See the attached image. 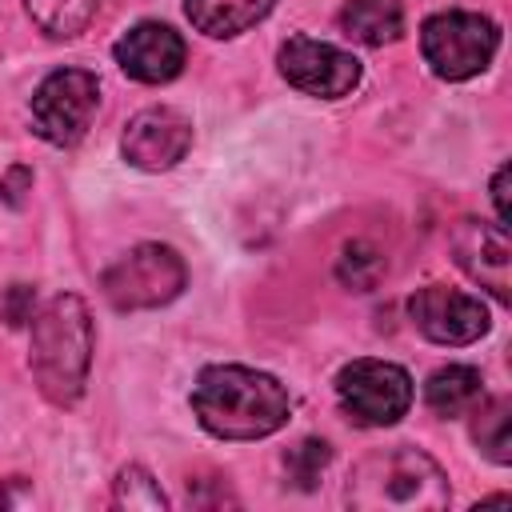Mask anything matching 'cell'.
<instances>
[{
  "label": "cell",
  "instance_id": "cell-1",
  "mask_svg": "<svg viewBox=\"0 0 512 512\" xmlns=\"http://www.w3.org/2000/svg\"><path fill=\"white\" fill-rule=\"evenodd\" d=\"M192 412L220 440H260L284 428L292 400L268 372L244 364H208L192 384Z\"/></svg>",
  "mask_w": 512,
  "mask_h": 512
},
{
  "label": "cell",
  "instance_id": "cell-2",
  "mask_svg": "<svg viewBox=\"0 0 512 512\" xmlns=\"http://www.w3.org/2000/svg\"><path fill=\"white\" fill-rule=\"evenodd\" d=\"M344 500L356 512H440L452 492L428 452L400 444L364 456L344 484Z\"/></svg>",
  "mask_w": 512,
  "mask_h": 512
},
{
  "label": "cell",
  "instance_id": "cell-3",
  "mask_svg": "<svg viewBox=\"0 0 512 512\" xmlns=\"http://www.w3.org/2000/svg\"><path fill=\"white\" fill-rule=\"evenodd\" d=\"M32 376L36 388L68 408L80 400L88 364H92V316L88 304L72 292L52 296L36 316H32Z\"/></svg>",
  "mask_w": 512,
  "mask_h": 512
},
{
  "label": "cell",
  "instance_id": "cell-4",
  "mask_svg": "<svg viewBox=\"0 0 512 512\" xmlns=\"http://www.w3.org/2000/svg\"><path fill=\"white\" fill-rule=\"evenodd\" d=\"M496 44H500V28L480 12L448 8L428 16L420 28V52L440 80H468L484 72L496 56Z\"/></svg>",
  "mask_w": 512,
  "mask_h": 512
},
{
  "label": "cell",
  "instance_id": "cell-5",
  "mask_svg": "<svg viewBox=\"0 0 512 512\" xmlns=\"http://www.w3.org/2000/svg\"><path fill=\"white\" fill-rule=\"evenodd\" d=\"M188 268L168 244H136L124 252L100 280L104 296L120 312H140V308H160L184 292Z\"/></svg>",
  "mask_w": 512,
  "mask_h": 512
},
{
  "label": "cell",
  "instance_id": "cell-6",
  "mask_svg": "<svg viewBox=\"0 0 512 512\" xmlns=\"http://www.w3.org/2000/svg\"><path fill=\"white\" fill-rule=\"evenodd\" d=\"M340 408L364 428H388L412 408V376L388 360H352L336 376Z\"/></svg>",
  "mask_w": 512,
  "mask_h": 512
},
{
  "label": "cell",
  "instance_id": "cell-7",
  "mask_svg": "<svg viewBox=\"0 0 512 512\" xmlns=\"http://www.w3.org/2000/svg\"><path fill=\"white\" fill-rule=\"evenodd\" d=\"M96 108H100L96 76L84 68H60V72L44 76L40 88L32 92V128L48 144L68 148V144L84 140Z\"/></svg>",
  "mask_w": 512,
  "mask_h": 512
},
{
  "label": "cell",
  "instance_id": "cell-8",
  "mask_svg": "<svg viewBox=\"0 0 512 512\" xmlns=\"http://www.w3.org/2000/svg\"><path fill=\"white\" fill-rule=\"evenodd\" d=\"M276 60H280V76L308 96L336 100L360 84V60L352 52L312 40V36H292Z\"/></svg>",
  "mask_w": 512,
  "mask_h": 512
},
{
  "label": "cell",
  "instance_id": "cell-9",
  "mask_svg": "<svg viewBox=\"0 0 512 512\" xmlns=\"http://www.w3.org/2000/svg\"><path fill=\"white\" fill-rule=\"evenodd\" d=\"M408 316L412 324L436 340V344H472L488 332V308L480 304V296L448 288V284H424L416 288V296L408 300Z\"/></svg>",
  "mask_w": 512,
  "mask_h": 512
},
{
  "label": "cell",
  "instance_id": "cell-10",
  "mask_svg": "<svg viewBox=\"0 0 512 512\" xmlns=\"http://www.w3.org/2000/svg\"><path fill=\"white\" fill-rule=\"evenodd\" d=\"M188 148H192V120L180 108H164V104L136 112L120 136L124 160L140 172H168L172 164L184 160Z\"/></svg>",
  "mask_w": 512,
  "mask_h": 512
},
{
  "label": "cell",
  "instance_id": "cell-11",
  "mask_svg": "<svg viewBox=\"0 0 512 512\" xmlns=\"http://www.w3.org/2000/svg\"><path fill=\"white\" fill-rule=\"evenodd\" d=\"M452 252L456 264L488 288L500 304H508V264H512V244L504 224H484V220H460L452 228Z\"/></svg>",
  "mask_w": 512,
  "mask_h": 512
},
{
  "label": "cell",
  "instance_id": "cell-12",
  "mask_svg": "<svg viewBox=\"0 0 512 512\" xmlns=\"http://www.w3.org/2000/svg\"><path fill=\"white\" fill-rule=\"evenodd\" d=\"M116 64L140 80V84H164L172 76H180L184 68V40L176 28L160 24V20H144L136 28H128L120 40H116Z\"/></svg>",
  "mask_w": 512,
  "mask_h": 512
},
{
  "label": "cell",
  "instance_id": "cell-13",
  "mask_svg": "<svg viewBox=\"0 0 512 512\" xmlns=\"http://www.w3.org/2000/svg\"><path fill=\"white\" fill-rule=\"evenodd\" d=\"M272 4L276 0H184V12L196 32L228 40V36H240L252 24H260L272 12Z\"/></svg>",
  "mask_w": 512,
  "mask_h": 512
},
{
  "label": "cell",
  "instance_id": "cell-14",
  "mask_svg": "<svg viewBox=\"0 0 512 512\" xmlns=\"http://www.w3.org/2000/svg\"><path fill=\"white\" fill-rule=\"evenodd\" d=\"M484 400V380L476 368L468 364H448V368H436L424 384V404L436 412V416H468L476 404Z\"/></svg>",
  "mask_w": 512,
  "mask_h": 512
},
{
  "label": "cell",
  "instance_id": "cell-15",
  "mask_svg": "<svg viewBox=\"0 0 512 512\" xmlns=\"http://www.w3.org/2000/svg\"><path fill=\"white\" fill-rule=\"evenodd\" d=\"M340 28H344V36H352L368 48H380L404 32V8H400V0H348L340 8Z\"/></svg>",
  "mask_w": 512,
  "mask_h": 512
},
{
  "label": "cell",
  "instance_id": "cell-16",
  "mask_svg": "<svg viewBox=\"0 0 512 512\" xmlns=\"http://www.w3.org/2000/svg\"><path fill=\"white\" fill-rule=\"evenodd\" d=\"M108 0H24L28 16L56 40H68V36H80L104 8Z\"/></svg>",
  "mask_w": 512,
  "mask_h": 512
},
{
  "label": "cell",
  "instance_id": "cell-17",
  "mask_svg": "<svg viewBox=\"0 0 512 512\" xmlns=\"http://www.w3.org/2000/svg\"><path fill=\"white\" fill-rule=\"evenodd\" d=\"M472 440L480 444V452L492 464H508L512 460V404L504 396L496 400H480L472 408Z\"/></svg>",
  "mask_w": 512,
  "mask_h": 512
},
{
  "label": "cell",
  "instance_id": "cell-18",
  "mask_svg": "<svg viewBox=\"0 0 512 512\" xmlns=\"http://www.w3.org/2000/svg\"><path fill=\"white\" fill-rule=\"evenodd\" d=\"M112 500H116V508H132V512H164V508H168V500H164L160 484H156L140 464L120 468Z\"/></svg>",
  "mask_w": 512,
  "mask_h": 512
},
{
  "label": "cell",
  "instance_id": "cell-19",
  "mask_svg": "<svg viewBox=\"0 0 512 512\" xmlns=\"http://www.w3.org/2000/svg\"><path fill=\"white\" fill-rule=\"evenodd\" d=\"M328 460H332V448L324 440H312V436L284 452V468H288V480H296V488H316Z\"/></svg>",
  "mask_w": 512,
  "mask_h": 512
},
{
  "label": "cell",
  "instance_id": "cell-20",
  "mask_svg": "<svg viewBox=\"0 0 512 512\" xmlns=\"http://www.w3.org/2000/svg\"><path fill=\"white\" fill-rule=\"evenodd\" d=\"M384 272V256H376L368 244H348L340 256V280L352 284L356 292H368Z\"/></svg>",
  "mask_w": 512,
  "mask_h": 512
},
{
  "label": "cell",
  "instance_id": "cell-21",
  "mask_svg": "<svg viewBox=\"0 0 512 512\" xmlns=\"http://www.w3.org/2000/svg\"><path fill=\"white\" fill-rule=\"evenodd\" d=\"M508 180H512V168H508V164H500V172H496V180H492V200H496V216H500V224H504V228L512 224V204H508Z\"/></svg>",
  "mask_w": 512,
  "mask_h": 512
}]
</instances>
